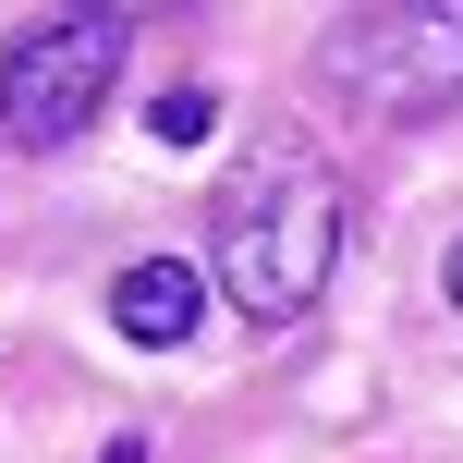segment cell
I'll list each match as a JSON object with an SVG mask.
<instances>
[{"label": "cell", "mask_w": 463, "mask_h": 463, "mask_svg": "<svg viewBox=\"0 0 463 463\" xmlns=\"http://www.w3.org/2000/svg\"><path fill=\"white\" fill-rule=\"evenodd\" d=\"M342 232H354L342 171H329L317 146L269 135V146L208 195V269H220V293L244 305L256 329H293L305 305L329 293V269H342Z\"/></svg>", "instance_id": "obj_1"}, {"label": "cell", "mask_w": 463, "mask_h": 463, "mask_svg": "<svg viewBox=\"0 0 463 463\" xmlns=\"http://www.w3.org/2000/svg\"><path fill=\"white\" fill-rule=\"evenodd\" d=\"M329 98H354L366 122H439L463 98V0H378V13H342L317 37Z\"/></svg>", "instance_id": "obj_2"}, {"label": "cell", "mask_w": 463, "mask_h": 463, "mask_svg": "<svg viewBox=\"0 0 463 463\" xmlns=\"http://www.w3.org/2000/svg\"><path fill=\"white\" fill-rule=\"evenodd\" d=\"M110 73H122V13L24 24V37L0 49V135L13 146H73L98 122V98H110Z\"/></svg>", "instance_id": "obj_3"}, {"label": "cell", "mask_w": 463, "mask_h": 463, "mask_svg": "<svg viewBox=\"0 0 463 463\" xmlns=\"http://www.w3.org/2000/svg\"><path fill=\"white\" fill-rule=\"evenodd\" d=\"M110 329L146 342V354H171L195 329V269H184V256H135V269L110 280Z\"/></svg>", "instance_id": "obj_4"}, {"label": "cell", "mask_w": 463, "mask_h": 463, "mask_svg": "<svg viewBox=\"0 0 463 463\" xmlns=\"http://www.w3.org/2000/svg\"><path fill=\"white\" fill-rule=\"evenodd\" d=\"M208 122H220V98H208V86H171L159 110H146V135H159V146H208Z\"/></svg>", "instance_id": "obj_5"}, {"label": "cell", "mask_w": 463, "mask_h": 463, "mask_svg": "<svg viewBox=\"0 0 463 463\" xmlns=\"http://www.w3.org/2000/svg\"><path fill=\"white\" fill-rule=\"evenodd\" d=\"M439 280H451V305H463V244H451V269H439Z\"/></svg>", "instance_id": "obj_6"}, {"label": "cell", "mask_w": 463, "mask_h": 463, "mask_svg": "<svg viewBox=\"0 0 463 463\" xmlns=\"http://www.w3.org/2000/svg\"><path fill=\"white\" fill-rule=\"evenodd\" d=\"M98 463H135V439H110V451H98Z\"/></svg>", "instance_id": "obj_7"}]
</instances>
